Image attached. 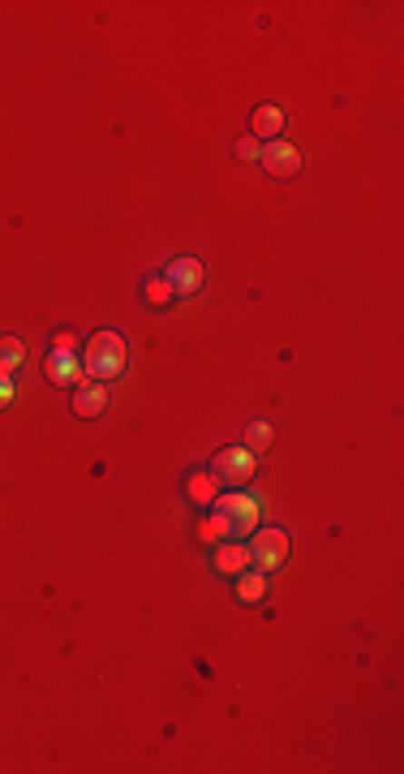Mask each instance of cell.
Returning <instances> with one entry per match:
<instances>
[{
  "label": "cell",
  "mask_w": 404,
  "mask_h": 774,
  "mask_svg": "<svg viewBox=\"0 0 404 774\" xmlns=\"http://www.w3.org/2000/svg\"><path fill=\"white\" fill-rule=\"evenodd\" d=\"M125 370V340L116 331H95L91 345H86V358H82V375L95 383H108Z\"/></svg>",
  "instance_id": "1"
},
{
  "label": "cell",
  "mask_w": 404,
  "mask_h": 774,
  "mask_svg": "<svg viewBox=\"0 0 404 774\" xmlns=\"http://www.w3.org/2000/svg\"><path fill=\"white\" fill-rule=\"evenodd\" d=\"M211 478L224 482V486H241V482H250L254 478V452H250V447H224V452H215Z\"/></svg>",
  "instance_id": "2"
},
{
  "label": "cell",
  "mask_w": 404,
  "mask_h": 774,
  "mask_svg": "<svg viewBox=\"0 0 404 774\" xmlns=\"http://www.w3.org/2000/svg\"><path fill=\"white\" fill-rule=\"evenodd\" d=\"M215 512L232 521V534H254V525H259V499L245 491L215 495Z\"/></svg>",
  "instance_id": "3"
},
{
  "label": "cell",
  "mask_w": 404,
  "mask_h": 774,
  "mask_svg": "<svg viewBox=\"0 0 404 774\" xmlns=\"http://www.w3.org/2000/svg\"><path fill=\"white\" fill-rule=\"evenodd\" d=\"M250 560L259 563L262 573H271V568H280V563L289 560V534H284L280 525L259 529V534H254V546H250Z\"/></svg>",
  "instance_id": "4"
},
{
  "label": "cell",
  "mask_w": 404,
  "mask_h": 774,
  "mask_svg": "<svg viewBox=\"0 0 404 774\" xmlns=\"http://www.w3.org/2000/svg\"><path fill=\"white\" fill-rule=\"evenodd\" d=\"M259 160H262V168H267L271 177H297V172H301V151L292 147V142H284V138L267 142Z\"/></svg>",
  "instance_id": "5"
},
{
  "label": "cell",
  "mask_w": 404,
  "mask_h": 774,
  "mask_svg": "<svg viewBox=\"0 0 404 774\" xmlns=\"http://www.w3.org/2000/svg\"><path fill=\"white\" fill-rule=\"evenodd\" d=\"M163 280H168L172 297H190L202 289V263L198 259H177V263L163 271Z\"/></svg>",
  "instance_id": "6"
},
{
  "label": "cell",
  "mask_w": 404,
  "mask_h": 774,
  "mask_svg": "<svg viewBox=\"0 0 404 774\" xmlns=\"http://www.w3.org/2000/svg\"><path fill=\"white\" fill-rule=\"evenodd\" d=\"M103 405H108V387L95 379H82L78 387H74V409L82 413V417H95V413H103Z\"/></svg>",
  "instance_id": "7"
},
{
  "label": "cell",
  "mask_w": 404,
  "mask_h": 774,
  "mask_svg": "<svg viewBox=\"0 0 404 774\" xmlns=\"http://www.w3.org/2000/svg\"><path fill=\"white\" fill-rule=\"evenodd\" d=\"M250 546L245 543H220V551H215V568H220V573H228V577H241L245 568H250Z\"/></svg>",
  "instance_id": "8"
},
{
  "label": "cell",
  "mask_w": 404,
  "mask_h": 774,
  "mask_svg": "<svg viewBox=\"0 0 404 774\" xmlns=\"http://www.w3.org/2000/svg\"><path fill=\"white\" fill-rule=\"evenodd\" d=\"M48 379L56 387H78L82 383V362L74 353H52L48 358Z\"/></svg>",
  "instance_id": "9"
},
{
  "label": "cell",
  "mask_w": 404,
  "mask_h": 774,
  "mask_svg": "<svg viewBox=\"0 0 404 774\" xmlns=\"http://www.w3.org/2000/svg\"><path fill=\"white\" fill-rule=\"evenodd\" d=\"M280 130H284V113H280L275 103H267V108H259V113H254V138H267V142H275V138H280Z\"/></svg>",
  "instance_id": "10"
},
{
  "label": "cell",
  "mask_w": 404,
  "mask_h": 774,
  "mask_svg": "<svg viewBox=\"0 0 404 774\" xmlns=\"http://www.w3.org/2000/svg\"><path fill=\"white\" fill-rule=\"evenodd\" d=\"M198 538H202V543H211V546H220L224 538H232V521H228V516H220V512H211L207 521L198 525Z\"/></svg>",
  "instance_id": "11"
},
{
  "label": "cell",
  "mask_w": 404,
  "mask_h": 774,
  "mask_svg": "<svg viewBox=\"0 0 404 774\" xmlns=\"http://www.w3.org/2000/svg\"><path fill=\"white\" fill-rule=\"evenodd\" d=\"M22 358H26V345L17 336H0V375H14Z\"/></svg>",
  "instance_id": "12"
},
{
  "label": "cell",
  "mask_w": 404,
  "mask_h": 774,
  "mask_svg": "<svg viewBox=\"0 0 404 774\" xmlns=\"http://www.w3.org/2000/svg\"><path fill=\"white\" fill-rule=\"evenodd\" d=\"M185 495H190L194 504H215V495H220V482L211 478V474H194V478L185 482Z\"/></svg>",
  "instance_id": "13"
},
{
  "label": "cell",
  "mask_w": 404,
  "mask_h": 774,
  "mask_svg": "<svg viewBox=\"0 0 404 774\" xmlns=\"http://www.w3.org/2000/svg\"><path fill=\"white\" fill-rule=\"evenodd\" d=\"M262 593H267V577H262V573H250V568H245L241 577H237V598H241V603H259Z\"/></svg>",
  "instance_id": "14"
},
{
  "label": "cell",
  "mask_w": 404,
  "mask_h": 774,
  "mask_svg": "<svg viewBox=\"0 0 404 774\" xmlns=\"http://www.w3.org/2000/svg\"><path fill=\"white\" fill-rule=\"evenodd\" d=\"M146 301H151V306H168V301H172V289H168L163 276H151V280H146Z\"/></svg>",
  "instance_id": "15"
},
{
  "label": "cell",
  "mask_w": 404,
  "mask_h": 774,
  "mask_svg": "<svg viewBox=\"0 0 404 774\" xmlns=\"http://www.w3.org/2000/svg\"><path fill=\"white\" fill-rule=\"evenodd\" d=\"M245 439H250V452H259V447H267V444H271V426H267V422H254V426H250V435H245Z\"/></svg>",
  "instance_id": "16"
},
{
  "label": "cell",
  "mask_w": 404,
  "mask_h": 774,
  "mask_svg": "<svg viewBox=\"0 0 404 774\" xmlns=\"http://www.w3.org/2000/svg\"><path fill=\"white\" fill-rule=\"evenodd\" d=\"M237 155H241V160H259V155H262L259 138H241V142H237Z\"/></svg>",
  "instance_id": "17"
},
{
  "label": "cell",
  "mask_w": 404,
  "mask_h": 774,
  "mask_svg": "<svg viewBox=\"0 0 404 774\" xmlns=\"http://www.w3.org/2000/svg\"><path fill=\"white\" fill-rule=\"evenodd\" d=\"M52 348H56V353H74V331H56V336H52Z\"/></svg>",
  "instance_id": "18"
},
{
  "label": "cell",
  "mask_w": 404,
  "mask_h": 774,
  "mask_svg": "<svg viewBox=\"0 0 404 774\" xmlns=\"http://www.w3.org/2000/svg\"><path fill=\"white\" fill-rule=\"evenodd\" d=\"M9 400H14V379H9V375H0V409H5Z\"/></svg>",
  "instance_id": "19"
}]
</instances>
